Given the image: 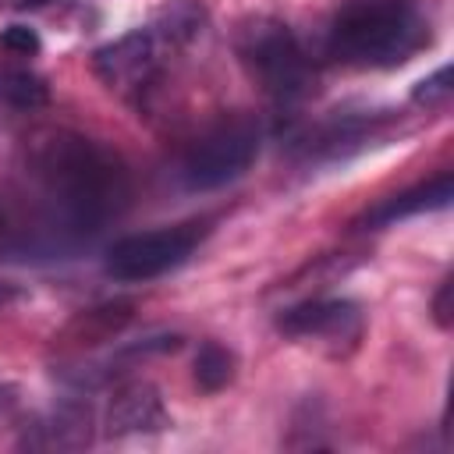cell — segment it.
Listing matches in <instances>:
<instances>
[{"instance_id":"cell-1","label":"cell","mask_w":454,"mask_h":454,"mask_svg":"<svg viewBox=\"0 0 454 454\" xmlns=\"http://www.w3.org/2000/svg\"><path fill=\"white\" fill-rule=\"evenodd\" d=\"M35 174L71 231H99L124 199V170L78 135H53L35 149Z\"/></svg>"},{"instance_id":"cell-2","label":"cell","mask_w":454,"mask_h":454,"mask_svg":"<svg viewBox=\"0 0 454 454\" xmlns=\"http://www.w3.org/2000/svg\"><path fill=\"white\" fill-rule=\"evenodd\" d=\"M426 39L429 25L411 0H365L337 18L330 53L358 67H397Z\"/></svg>"},{"instance_id":"cell-3","label":"cell","mask_w":454,"mask_h":454,"mask_svg":"<svg viewBox=\"0 0 454 454\" xmlns=\"http://www.w3.org/2000/svg\"><path fill=\"white\" fill-rule=\"evenodd\" d=\"M238 57L277 103H294L309 92L312 64L294 32L277 18H248L238 28Z\"/></svg>"},{"instance_id":"cell-4","label":"cell","mask_w":454,"mask_h":454,"mask_svg":"<svg viewBox=\"0 0 454 454\" xmlns=\"http://www.w3.org/2000/svg\"><path fill=\"white\" fill-rule=\"evenodd\" d=\"M255 156H259L255 121L234 117V121L216 124L209 135H202L188 149V156L181 163V181L192 192H209V188H220L227 181L241 177Z\"/></svg>"},{"instance_id":"cell-5","label":"cell","mask_w":454,"mask_h":454,"mask_svg":"<svg viewBox=\"0 0 454 454\" xmlns=\"http://www.w3.org/2000/svg\"><path fill=\"white\" fill-rule=\"evenodd\" d=\"M202 234H206L202 223H177V227L145 231V234H128V238L110 245L103 270H106V277L124 280V284L163 277L167 270L181 266L195 252Z\"/></svg>"},{"instance_id":"cell-6","label":"cell","mask_w":454,"mask_h":454,"mask_svg":"<svg viewBox=\"0 0 454 454\" xmlns=\"http://www.w3.org/2000/svg\"><path fill=\"white\" fill-rule=\"evenodd\" d=\"M156 46L160 43L149 28H135V32L99 46L92 53V67L110 89H135V85H145L153 78V71L160 64Z\"/></svg>"},{"instance_id":"cell-7","label":"cell","mask_w":454,"mask_h":454,"mask_svg":"<svg viewBox=\"0 0 454 454\" xmlns=\"http://www.w3.org/2000/svg\"><path fill=\"white\" fill-rule=\"evenodd\" d=\"M277 326L291 337H358L362 312L355 301L323 298V301H301L284 309Z\"/></svg>"},{"instance_id":"cell-8","label":"cell","mask_w":454,"mask_h":454,"mask_svg":"<svg viewBox=\"0 0 454 454\" xmlns=\"http://www.w3.org/2000/svg\"><path fill=\"white\" fill-rule=\"evenodd\" d=\"M170 426V415L163 408V397L153 383H128L114 394L106 408V433L110 436H138V433H160Z\"/></svg>"},{"instance_id":"cell-9","label":"cell","mask_w":454,"mask_h":454,"mask_svg":"<svg viewBox=\"0 0 454 454\" xmlns=\"http://www.w3.org/2000/svg\"><path fill=\"white\" fill-rule=\"evenodd\" d=\"M450 199H454V177H450V170H443V174H436V177H429V181H422V184H415V188H408L401 195L383 199L380 206H372L362 216V223L365 227H390V223L419 216V213L447 209Z\"/></svg>"},{"instance_id":"cell-10","label":"cell","mask_w":454,"mask_h":454,"mask_svg":"<svg viewBox=\"0 0 454 454\" xmlns=\"http://www.w3.org/2000/svg\"><path fill=\"white\" fill-rule=\"evenodd\" d=\"M202 28H206V7L199 0H167L149 21L156 43H170V46L192 43Z\"/></svg>"},{"instance_id":"cell-11","label":"cell","mask_w":454,"mask_h":454,"mask_svg":"<svg viewBox=\"0 0 454 454\" xmlns=\"http://www.w3.org/2000/svg\"><path fill=\"white\" fill-rule=\"evenodd\" d=\"M0 103L11 110H39L50 103V85L25 67H0Z\"/></svg>"},{"instance_id":"cell-12","label":"cell","mask_w":454,"mask_h":454,"mask_svg":"<svg viewBox=\"0 0 454 454\" xmlns=\"http://www.w3.org/2000/svg\"><path fill=\"white\" fill-rule=\"evenodd\" d=\"M234 365H238L234 351H227L216 340H206L199 348V355H195V383H199V390H206V394L223 390L234 380Z\"/></svg>"},{"instance_id":"cell-13","label":"cell","mask_w":454,"mask_h":454,"mask_svg":"<svg viewBox=\"0 0 454 454\" xmlns=\"http://www.w3.org/2000/svg\"><path fill=\"white\" fill-rule=\"evenodd\" d=\"M35 429L46 433L43 447H85L89 443V408H78V404L57 408L53 419Z\"/></svg>"},{"instance_id":"cell-14","label":"cell","mask_w":454,"mask_h":454,"mask_svg":"<svg viewBox=\"0 0 454 454\" xmlns=\"http://www.w3.org/2000/svg\"><path fill=\"white\" fill-rule=\"evenodd\" d=\"M450 64H443V67H436L429 78H422L415 89H411V103H419V106H440V103H447L450 99Z\"/></svg>"},{"instance_id":"cell-15","label":"cell","mask_w":454,"mask_h":454,"mask_svg":"<svg viewBox=\"0 0 454 454\" xmlns=\"http://www.w3.org/2000/svg\"><path fill=\"white\" fill-rule=\"evenodd\" d=\"M0 46L4 50H11V53H21V57H32V53H39V35H35V28H28V25H7L4 32H0Z\"/></svg>"},{"instance_id":"cell-16","label":"cell","mask_w":454,"mask_h":454,"mask_svg":"<svg viewBox=\"0 0 454 454\" xmlns=\"http://www.w3.org/2000/svg\"><path fill=\"white\" fill-rule=\"evenodd\" d=\"M450 291H454V280L447 277L443 284H440V291H436V298H433V319H436V326H450Z\"/></svg>"},{"instance_id":"cell-17","label":"cell","mask_w":454,"mask_h":454,"mask_svg":"<svg viewBox=\"0 0 454 454\" xmlns=\"http://www.w3.org/2000/svg\"><path fill=\"white\" fill-rule=\"evenodd\" d=\"M18 411V390L14 387H0V426H7Z\"/></svg>"}]
</instances>
